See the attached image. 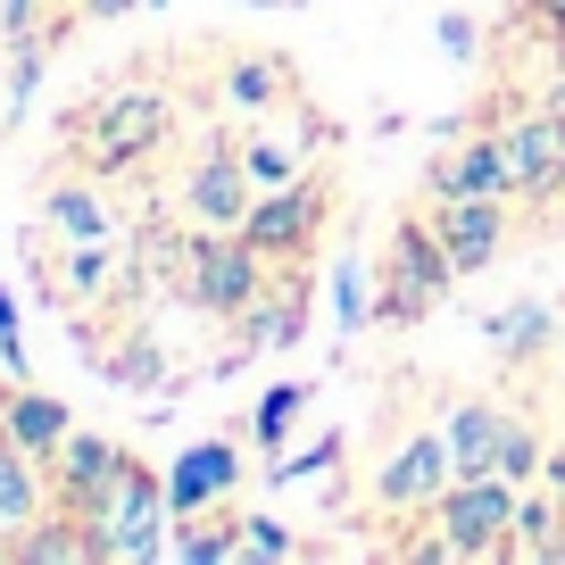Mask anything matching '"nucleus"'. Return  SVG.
<instances>
[{
    "label": "nucleus",
    "mask_w": 565,
    "mask_h": 565,
    "mask_svg": "<svg viewBox=\"0 0 565 565\" xmlns=\"http://www.w3.org/2000/svg\"><path fill=\"white\" fill-rule=\"evenodd\" d=\"M75 159L92 167V175H134L150 150H167L175 141V100L167 92H108V100L75 108Z\"/></svg>",
    "instance_id": "obj_1"
},
{
    "label": "nucleus",
    "mask_w": 565,
    "mask_h": 565,
    "mask_svg": "<svg viewBox=\"0 0 565 565\" xmlns=\"http://www.w3.org/2000/svg\"><path fill=\"white\" fill-rule=\"evenodd\" d=\"M175 499H167V475H150V466H125L117 491L100 499V508L84 515V557H108V565H150L167 557V541H175Z\"/></svg>",
    "instance_id": "obj_2"
},
{
    "label": "nucleus",
    "mask_w": 565,
    "mask_h": 565,
    "mask_svg": "<svg viewBox=\"0 0 565 565\" xmlns=\"http://www.w3.org/2000/svg\"><path fill=\"white\" fill-rule=\"evenodd\" d=\"M449 282H458V258H449L441 225L433 216H399L391 225V282L374 291V324H416Z\"/></svg>",
    "instance_id": "obj_3"
},
{
    "label": "nucleus",
    "mask_w": 565,
    "mask_h": 565,
    "mask_svg": "<svg viewBox=\"0 0 565 565\" xmlns=\"http://www.w3.org/2000/svg\"><path fill=\"white\" fill-rule=\"evenodd\" d=\"M515 499H524V482H508V475H458L441 491V508H433V532H441L449 557H508Z\"/></svg>",
    "instance_id": "obj_4"
},
{
    "label": "nucleus",
    "mask_w": 565,
    "mask_h": 565,
    "mask_svg": "<svg viewBox=\"0 0 565 565\" xmlns=\"http://www.w3.org/2000/svg\"><path fill=\"white\" fill-rule=\"evenodd\" d=\"M266 291V258L242 242V233H200L192 266H183V300L209 308V317H249Z\"/></svg>",
    "instance_id": "obj_5"
},
{
    "label": "nucleus",
    "mask_w": 565,
    "mask_h": 565,
    "mask_svg": "<svg viewBox=\"0 0 565 565\" xmlns=\"http://www.w3.org/2000/svg\"><path fill=\"white\" fill-rule=\"evenodd\" d=\"M324 216H333V183H324V175H291V183H275V192L249 200L242 242L258 249L266 266H275V258H300V249L317 242Z\"/></svg>",
    "instance_id": "obj_6"
},
{
    "label": "nucleus",
    "mask_w": 565,
    "mask_h": 565,
    "mask_svg": "<svg viewBox=\"0 0 565 565\" xmlns=\"http://www.w3.org/2000/svg\"><path fill=\"white\" fill-rule=\"evenodd\" d=\"M249 200H258V175H249L242 141H225V134L200 141L192 175H183V216H192L200 233H242Z\"/></svg>",
    "instance_id": "obj_7"
},
{
    "label": "nucleus",
    "mask_w": 565,
    "mask_h": 565,
    "mask_svg": "<svg viewBox=\"0 0 565 565\" xmlns=\"http://www.w3.org/2000/svg\"><path fill=\"white\" fill-rule=\"evenodd\" d=\"M499 150H508V175L524 200H557L565 192V117L557 108H532V117L499 125Z\"/></svg>",
    "instance_id": "obj_8"
},
{
    "label": "nucleus",
    "mask_w": 565,
    "mask_h": 565,
    "mask_svg": "<svg viewBox=\"0 0 565 565\" xmlns=\"http://www.w3.org/2000/svg\"><path fill=\"white\" fill-rule=\"evenodd\" d=\"M449 482H458L449 441H441V433H407V441L383 458V475H374V499H383V508H424V515H433Z\"/></svg>",
    "instance_id": "obj_9"
},
{
    "label": "nucleus",
    "mask_w": 565,
    "mask_h": 565,
    "mask_svg": "<svg viewBox=\"0 0 565 565\" xmlns=\"http://www.w3.org/2000/svg\"><path fill=\"white\" fill-rule=\"evenodd\" d=\"M125 466H134V458H125L108 433H67V441H58V458H51V491H58V508L84 524V515L100 508L108 491H117Z\"/></svg>",
    "instance_id": "obj_10"
},
{
    "label": "nucleus",
    "mask_w": 565,
    "mask_h": 565,
    "mask_svg": "<svg viewBox=\"0 0 565 565\" xmlns=\"http://www.w3.org/2000/svg\"><path fill=\"white\" fill-rule=\"evenodd\" d=\"M242 491V449L233 441H192L175 466H167V499H175V524L183 515H209Z\"/></svg>",
    "instance_id": "obj_11"
},
{
    "label": "nucleus",
    "mask_w": 565,
    "mask_h": 565,
    "mask_svg": "<svg viewBox=\"0 0 565 565\" xmlns=\"http://www.w3.org/2000/svg\"><path fill=\"white\" fill-rule=\"evenodd\" d=\"M433 225H441L458 275H482V266L508 249V200H441V209H433Z\"/></svg>",
    "instance_id": "obj_12"
},
{
    "label": "nucleus",
    "mask_w": 565,
    "mask_h": 565,
    "mask_svg": "<svg viewBox=\"0 0 565 565\" xmlns=\"http://www.w3.org/2000/svg\"><path fill=\"white\" fill-rule=\"evenodd\" d=\"M433 192H441V200H515V175H508V150H499V134L458 141V150L441 159V175H433Z\"/></svg>",
    "instance_id": "obj_13"
},
{
    "label": "nucleus",
    "mask_w": 565,
    "mask_h": 565,
    "mask_svg": "<svg viewBox=\"0 0 565 565\" xmlns=\"http://www.w3.org/2000/svg\"><path fill=\"white\" fill-rule=\"evenodd\" d=\"M42 515H51V466L25 458L18 441H0V548L18 532H34Z\"/></svg>",
    "instance_id": "obj_14"
},
{
    "label": "nucleus",
    "mask_w": 565,
    "mask_h": 565,
    "mask_svg": "<svg viewBox=\"0 0 565 565\" xmlns=\"http://www.w3.org/2000/svg\"><path fill=\"white\" fill-rule=\"evenodd\" d=\"M67 433H75V416H67V399H58V391H34V383H18V391H9V416H0V441H18L25 458H42V466H51Z\"/></svg>",
    "instance_id": "obj_15"
},
{
    "label": "nucleus",
    "mask_w": 565,
    "mask_h": 565,
    "mask_svg": "<svg viewBox=\"0 0 565 565\" xmlns=\"http://www.w3.org/2000/svg\"><path fill=\"white\" fill-rule=\"evenodd\" d=\"M499 433H508V407H491V399H458L441 416V441L458 458V475H499Z\"/></svg>",
    "instance_id": "obj_16"
},
{
    "label": "nucleus",
    "mask_w": 565,
    "mask_h": 565,
    "mask_svg": "<svg viewBox=\"0 0 565 565\" xmlns=\"http://www.w3.org/2000/svg\"><path fill=\"white\" fill-rule=\"evenodd\" d=\"M225 100L233 108H275V100H291V67H282V51H242V58H225Z\"/></svg>",
    "instance_id": "obj_17"
},
{
    "label": "nucleus",
    "mask_w": 565,
    "mask_h": 565,
    "mask_svg": "<svg viewBox=\"0 0 565 565\" xmlns=\"http://www.w3.org/2000/svg\"><path fill=\"white\" fill-rule=\"evenodd\" d=\"M249 350H291V341H300L308 333V282H282V291H275V300H266V291H258V308H249Z\"/></svg>",
    "instance_id": "obj_18"
},
{
    "label": "nucleus",
    "mask_w": 565,
    "mask_h": 565,
    "mask_svg": "<svg viewBox=\"0 0 565 565\" xmlns=\"http://www.w3.org/2000/svg\"><path fill=\"white\" fill-rule=\"evenodd\" d=\"M324 300H333V333H341V341L374 324V282H366V258H358V249H341V258H333V275H324Z\"/></svg>",
    "instance_id": "obj_19"
},
{
    "label": "nucleus",
    "mask_w": 565,
    "mask_h": 565,
    "mask_svg": "<svg viewBox=\"0 0 565 565\" xmlns=\"http://www.w3.org/2000/svg\"><path fill=\"white\" fill-rule=\"evenodd\" d=\"M42 216H51L67 242H108V209L84 192V183H51V200H42Z\"/></svg>",
    "instance_id": "obj_20"
},
{
    "label": "nucleus",
    "mask_w": 565,
    "mask_h": 565,
    "mask_svg": "<svg viewBox=\"0 0 565 565\" xmlns=\"http://www.w3.org/2000/svg\"><path fill=\"white\" fill-rule=\"evenodd\" d=\"M482 341H491L499 358H524V350H541V341H548V308H541V300H515V308H499V317H482Z\"/></svg>",
    "instance_id": "obj_21"
},
{
    "label": "nucleus",
    "mask_w": 565,
    "mask_h": 565,
    "mask_svg": "<svg viewBox=\"0 0 565 565\" xmlns=\"http://www.w3.org/2000/svg\"><path fill=\"white\" fill-rule=\"evenodd\" d=\"M308 399H317V383H275L258 399V416H249V433H258V449H282L291 441V424L308 416Z\"/></svg>",
    "instance_id": "obj_22"
},
{
    "label": "nucleus",
    "mask_w": 565,
    "mask_h": 565,
    "mask_svg": "<svg viewBox=\"0 0 565 565\" xmlns=\"http://www.w3.org/2000/svg\"><path fill=\"white\" fill-rule=\"evenodd\" d=\"M499 475L508 482H541L548 475V441L532 424H515V416H508V433H499Z\"/></svg>",
    "instance_id": "obj_23"
},
{
    "label": "nucleus",
    "mask_w": 565,
    "mask_h": 565,
    "mask_svg": "<svg viewBox=\"0 0 565 565\" xmlns=\"http://www.w3.org/2000/svg\"><path fill=\"white\" fill-rule=\"evenodd\" d=\"M108 275H117L108 242H75V249H67V291H75V300H92V291H100Z\"/></svg>",
    "instance_id": "obj_24"
},
{
    "label": "nucleus",
    "mask_w": 565,
    "mask_h": 565,
    "mask_svg": "<svg viewBox=\"0 0 565 565\" xmlns=\"http://www.w3.org/2000/svg\"><path fill=\"white\" fill-rule=\"evenodd\" d=\"M233 548H242V557H300V541H291V532L275 524V515H242Z\"/></svg>",
    "instance_id": "obj_25"
},
{
    "label": "nucleus",
    "mask_w": 565,
    "mask_h": 565,
    "mask_svg": "<svg viewBox=\"0 0 565 565\" xmlns=\"http://www.w3.org/2000/svg\"><path fill=\"white\" fill-rule=\"evenodd\" d=\"M51 18H67V9H58V0H0V42L51 34Z\"/></svg>",
    "instance_id": "obj_26"
},
{
    "label": "nucleus",
    "mask_w": 565,
    "mask_h": 565,
    "mask_svg": "<svg viewBox=\"0 0 565 565\" xmlns=\"http://www.w3.org/2000/svg\"><path fill=\"white\" fill-rule=\"evenodd\" d=\"M0 366L25 383V324H18V291L0 282Z\"/></svg>",
    "instance_id": "obj_27"
},
{
    "label": "nucleus",
    "mask_w": 565,
    "mask_h": 565,
    "mask_svg": "<svg viewBox=\"0 0 565 565\" xmlns=\"http://www.w3.org/2000/svg\"><path fill=\"white\" fill-rule=\"evenodd\" d=\"M433 34H441L449 58H475V51H482V25L466 18V9H441V18H433Z\"/></svg>",
    "instance_id": "obj_28"
},
{
    "label": "nucleus",
    "mask_w": 565,
    "mask_h": 565,
    "mask_svg": "<svg viewBox=\"0 0 565 565\" xmlns=\"http://www.w3.org/2000/svg\"><path fill=\"white\" fill-rule=\"evenodd\" d=\"M150 0H67V18L75 25H117V18H141Z\"/></svg>",
    "instance_id": "obj_29"
},
{
    "label": "nucleus",
    "mask_w": 565,
    "mask_h": 565,
    "mask_svg": "<svg viewBox=\"0 0 565 565\" xmlns=\"http://www.w3.org/2000/svg\"><path fill=\"white\" fill-rule=\"evenodd\" d=\"M333 458H341V441H333V433H324L317 449H300V458H282V466H275V482H308V475H317V466H333Z\"/></svg>",
    "instance_id": "obj_30"
},
{
    "label": "nucleus",
    "mask_w": 565,
    "mask_h": 565,
    "mask_svg": "<svg viewBox=\"0 0 565 565\" xmlns=\"http://www.w3.org/2000/svg\"><path fill=\"white\" fill-rule=\"evenodd\" d=\"M532 9H541V25H557V34H565V0H532Z\"/></svg>",
    "instance_id": "obj_31"
},
{
    "label": "nucleus",
    "mask_w": 565,
    "mask_h": 565,
    "mask_svg": "<svg viewBox=\"0 0 565 565\" xmlns=\"http://www.w3.org/2000/svg\"><path fill=\"white\" fill-rule=\"evenodd\" d=\"M548 482H557V491H565V449H548Z\"/></svg>",
    "instance_id": "obj_32"
},
{
    "label": "nucleus",
    "mask_w": 565,
    "mask_h": 565,
    "mask_svg": "<svg viewBox=\"0 0 565 565\" xmlns=\"http://www.w3.org/2000/svg\"><path fill=\"white\" fill-rule=\"evenodd\" d=\"M9 117H18V100H9V84H0V134H9Z\"/></svg>",
    "instance_id": "obj_33"
},
{
    "label": "nucleus",
    "mask_w": 565,
    "mask_h": 565,
    "mask_svg": "<svg viewBox=\"0 0 565 565\" xmlns=\"http://www.w3.org/2000/svg\"><path fill=\"white\" fill-rule=\"evenodd\" d=\"M242 9H300V0H242Z\"/></svg>",
    "instance_id": "obj_34"
},
{
    "label": "nucleus",
    "mask_w": 565,
    "mask_h": 565,
    "mask_svg": "<svg viewBox=\"0 0 565 565\" xmlns=\"http://www.w3.org/2000/svg\"><path fill=\"white\" fill-rule=\"evenodd\" d=\"M508 9H532V0H508Z\"/></svg>",
    "instance_id": "obj_35"
}]
</instances>
